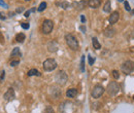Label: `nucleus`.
I'll return each instance as SVG.
<instances>
[{
	"label": "nucleus",
	"instance_id": "obj_1",
	"mask_svg": "<svg viewBox=\"0 0 134 113\" xmlns=\"http://www.w3.org/2000/svg\"><path fill=\"white\" fill-rule=\"evenodd\" d=\"M65 40H66L67 45L72 50H77L79 49V41L72 34H67L65 36Z\"/></svg>",
	"mask_w": 134,
	"mask_h": 113
},
{
	"label": "nucleus",
	"instance_id": "obj_2",
	"mask_svg": "<svg viewBox=\"0 0 134 113\" xmlns=\"http://www.w3.org/2000/svg\"><path fill=\"white\" fill-rule=\"evenodd\" d=\"M121 71H122L124 74H126V75L132 73L134 71V62L131 61V60L125 61V62L123 63V65L121 66Z\"/></svg>",
	"mask_w": 134,
	"mask_h": 113
},
{
	"label": "nucleus",
	"instance_id": "obj_3",
	"mask_svg": "<svg viewBox=\"0 0 134 113\" xmlns=\"http://www.w3.org/2000/svg\"><path fill=\"white\" fill-rule=\"evenodd\" d=\"M55 80H56V83L59 85H65L67 80H68V76H67L66 72L63 70L59 71L55 76Z\"/></svg>",
	"mask_w": 134,
	"mask_h": 113
},
{
	"label": "nucleus",
	"instance_id": "obj_4",
	"mask_svg": "<svg viewBox=\"0 0 134 113\" xmlns=\"http://www.w3.org/2000/svg\"><path fill=\"white\" fill-rule=\"evenodd\" d=\"M120 91V85L117 81H110L106 87V92L109 96H115L117 95Z\"/></svg>",
	"mask_w": 134,
	"mask_h": 113
},
{
	"label": "nucleus",
	"instance_id": "obj_5",
	"mask_svg": "<svg viewBox=\"0 0 134 113\" xmlns=\"http://www.w3.org/2000/svg\"><path fill=\"white\" fill-rule=\"evenodd\" d=\"M53 28H54L53 21H51V20H44L43 21L42 26H41V31L43 34H50L53 31Z\"/></svg>",
	"mask_w": 134,
	"mask_h": 113
},
{
	"label": "nucleus",
	"instance_id": "obj_6",
	"mask_svg": "<svg viewBox=\"0 0 134 113\" xmlns=\"http://www.w3.org/2000/svg\"><path fill=\"white\" fill-rule=\"evenodd\" d=\"M56 68H57V62L54 59H47L43 62V69H44V71L50 72V71L55 70Z\"/></svg>",
	"mask_w": 134,
	"mask_h": 113
},
{
	"label": "nucleus",
	"instance_id": "obj_7",
	"mask_svg": "<svg viewBox=\"0 0 134 113\" xmlns=\"http://www.w3.org/2000/svg\"><path fill=\"white\" fill-rule=\"evenodd\" d=\"M103 93H104V87L100 84H96L91 92V96L94 99H98L103 95Z\"/></svg>",
	"mask_w": 134,
	"mask_h": 113
},
{
	"label": "nucleus",
	"instance_id": "obj_8",
	"mask_svg": "<svg viewBox=\"0 0 134 113\" xmlns=\"http://www.w3.org/2000/svg\"><path fill=\"white\" fill-rule=\"evenodd\" d=\"M88 5V1L86 0H81V1H74L72 3V7L77 10V11H82L86 8V6Z\"/></svg>",
	"mask_w": 134,
	"mask_h": 113
},
{
	"label": "nucleus",
	"instance_id": "obj_9",
	"mask_svg": "<svg viewBox=\"0 0 134 113\" xmlns=\"http://www.w3.org/2000/svg\"><path fill=\"white\" fill-rule=\"evenodd\" d=\"M49 93H50V95L54 99H58V98L61 96V90L57 85H52V86H50Z\"/></svg>",
	"mask_w": 134,
	"mask_h": 113
},
{
	"label": "nucleus",
	"instance_id": "obj_10",
	"mask_svg": "<svg viewBox=\"0 0 134 113\" xmlns=\"http://www.w3.org/2000/svg\"><path fill=\"white\" fill-rule=\"evenodd\" d=\"M3 98H4V100H5V101H13V100H15V98H16L15 90H14L13 87L7 88V91H6V93L4 94Z\"/></svg>",
	"mask_w": 134,
	"mask_h": 113
},
{
	"label": "nucleus",
	"instance_id": "obj_11",
	"mask_svg": "<svg viewBox=\"0 0 134 113\" xmlns=\"http://www.w3.org/2000/svg\"><path fill=\"white\" fill-rule=\"evenodd\" d=\"M47 47H48V50L50 52H56L58 49H59V44L57 41L55 40H51L50 42L47 44Z\"/></svg>",
	"mask_w": 134,
	"mask_h": 113
},
{
	"label": "nucleus",
	"instance_id": "obj_12",
	"mask_svg": "<svg viewBox=\"0 0 134 113\" xmlns=\"http://www.w3.org/2000/svg\"><path fill=\"white\" fill-rule=\"evenodd\" d=\"M103 34H104L105 37L110 38V37H113V36L116 35V29L113 27V25H111V26H108L107 28H105V30H104Z\"/></svg>",
	"mask_w": 134,
	"mask_h": 113
},
{
	"label": "nucleus",
	"instance_id": "obj_13",
	"mask_svg": "<svg viewBox=\"0 0 134 113\" xmlns=\"http://www.w3.org/2000/svg\"><path fill=\"white\" fill-rule=\"evenodd\" d=\"M119 19H120L119 13H118V11H114V13L109 16V17H108V22H109L110 25H114V24H116L118 21H119Z\"/></svg>",
	"mask_w": 134,
	"mask_h": 113
},
{
	"label": "nucleus",
	"instance_id": "obj_14",
	"mask_svg": "<svg viewBox=\"0 0 134 113\" xmlns=\"http://www.w3.org/2000/svg\"><path fill=\"white\" fill-rule=\"evenodd\" d=\"M88 5L91 8H98L101 5V0H88Z\"/></svg>",
	"mask_w": 134,
	"mask_h": 113
},
{
	"label": "nucleus",
	"instance_id": "obj_15",
	"mask_svg": "<svg viewBox=\"0 0 134 113\" xmlns=\"http://www.w3.org/2000/svg\"><path fill=\"white\" fill-rule=\"evenodd\" d=\"M79 92L76 88H68L66 92V96L67 98H75L77 96Z\"/></svg>",
	"mask_w": 134,
	"mask_h": 113
},
{
	"label": "nucleus",
	"instance_id": "obj_16",
	"mask_svg": "<svg viewBox=\"0 0 134 113\" xmlns=\"http://www.w3.org/2000/svg\"><path fill=\"white\" fill-rule=\"evenodd\" d=\"M111 10V3H110V0H106L105 3H104V6H103V11L104 13H110Z\"/></svg>",
	"mask_w": 134,
	"mask_h": 113
},
{
	"label": "nucleus",
	"instance_id": "obj_17",
	"mask_svg": "<svg viewBox=\"0 0 134 113\" xmlns=\"http://www.w3.org/2000/svg\"><path fill=\"white\" fill-rule=\"evenodd\" d=\"M10 57L12 58H16V57H22V52H21V50L19 47H15V49H13V51H12V53H10Z\"/></svg>",
	"mask_w": 134,
	"mask_h": 113
},
{
	"label": "nucleus",
	"instance_id": "obj_18",
	"mask_svg": "<svg viewBox=\"0 0 134 113\" xmlns=\"http://www.w3.org/2000/svg\"><path fill=\"white\" fill-rule=\"evenodd\" d=\"M27 74H28L29 77H31V76H41V73H40L38 70H36V69H31V70H29Z\"/></svg>",
	"mask_w": 134,
	"mask_h": 113
},
{
	"label": "nucleus",
	"instance_id": "obj_19",
	"mask_svg": "<svg viewBox=\"0 0 134 113\" xmlns=\"http://www.w3.org/2000/svg\"><path fill=\"white\" fill-rule=\"evenodd\" d=\"M57 5H59L62 9H67V8H69L70 6H71V4L69 3V2H67V1H62V2H58L57 3Z\"/></svg>",
	"mask_w": 134,
	"mask_h": 113
},
{
	"label": "nucleus",
	"instance_id": "obj_20",
	"mask_svg": "<svg viewBox=\"0 0 134 113\" xmlns=\"http://www.w3.org/2000/svg\"><path fill=\"white\" fill-rule=\"evenodd\" d=\"M92 44H93V47L95 49H101V44L99 43L98 39L96 37H93L92 38Z\"/></svg>",
	"mask_w": 134,
	"mask_h": 113
},
{
	"label": "nucleus",
	"instance_id": "obj_21",
	"mask_svg": "<svg viewBox=\"0 0 134 113\" xmlns=\"http://www.w3.org/2000/svg\"><path fill=\"white\" fill-rule=\"evenodd\" d=\"M25 38H26V36H25L24 33H19L17 36H16V40H17V42H19V43H23L24 40H25Z\"/></svg>",
	"mask_w": 134,
	"mask_h": 113
},
{
	"label": "nucleus",
	"instance_id": "obj_22",
	"mask_svg": "<svg viewBox=\"0 0 134 113\" xmlns=\"http://www.w3.org/2000/svg\"><path fill=\"white\" fill-rule=\"evenodd\" d=\"M47 8V2H41L40 4H39V6H38V8H37V10L39 11V13H41V11H43L44 9Z\"/></svg>",
	"mask_w": 134,
	"mask_h": 113
},
{
	"label": "nucleus",
	"instance_id": "obj_23",
	"mask_svg": "<svg viewBox=\"0 0 134 113\" xmlns=\"http://www.w3.org/2000/svg\"><path fill=\"white\" fill-rule=\"evenodd\" d=\"M80 70H81L82 72H85V56H82L81 65H80Z\"/></svg>",
	"mask_w": 134,
	"mask_h": 113
},
{
	"label": "nucleus",
	"instance_id": "obj_24",
	"mask_svg": "<svg viewBox=\"0 0 134 113\" xmlns=\"http://www.w3.org/2000/svg\"><path fill=\"white\" fill-rule=\"evenodd\" d=\"M124 7H125V9L127 11H131L132 10L131 7H130V5H129V3H128V1H124Z\"/></svg>",
	"mask_w": 134,
	"mask_h": 113
},
{
	"label": "nucleus",
	"instance_id": "obj_25",
	"mask_svg": "<svg viewBox=\"0 0 134 113\" xmlns=\"http://www.w3.org/2000/svg\"><path fill=\"white\" fill-rule=\"evenodd\" d=\"M111 76H113L115 79H118V78L120 77V73L118 72L117 70H114V71L111 72Z\"/></svg>",
	"mask_w": 134,
	"mask_h": 113
},
{
	"label": "nucleus",
	"instance_id": "obj_26",
	"mask_svg": "<svg viewBox=\"0 0 134 113\" xmlns=\"http://www.w3.org/2000/svg\"><path fill=\"white\" fill-rule=\"evenodd\" d=\"M4 78H5V71L1 70L0 71V82H2V81L4 80Z\"/></svg>",
	"mask_w": 134,
	"mask_h": 113
},
{
	"label": "nucleus",
	"instance_id": "obj_27",
	"mask_svg": "<svg viewBox=\"0 0 134 113\" xmlns=\"http://www.w3.org/2000/svg\"><path fill=\"white\" fill-rule=\"evenodd\" d=\"M43 113H55V111H54L53 107H51V106H48V107L46 108V110H44V112H43Z\"/></svg>",
	"mask_w": 134,
	"mask_h": 113
},
{
	"label": "nucleus",
	"instance_id": "obj_28",
	"mask_svg": "<svg viewBox=\"0 0 134 113\" xmlns=\"http://www.w3.org/2000/svg\"><path fill=\"white\" fill-rule=\"evenodd\" d=\"M21 27H22L23 29H25V30H28V29L30 28V25H29L28 23H22V24H21Z\"/></svg>",
	"mask_w": 134,
	"mask_h": 113
},
{
	"label": "nucleus",
	"instance_id": "obj_29",
	"mask_svg": "<svg viewBox=\"0 0 134 113\" xmlns=\"http://www.w3.org/2000/svg\"><path fill=\"white\" fill-rule=\"evenodd\" d=\"M19 64H20V60H14V61L10 62V66H12V67H16V66H18Z\"/></svg>",
	"mask_w": 134,
	"mask_h": 113
},
{
	"label": "nucleus",
	"instance_id": "obj_30",
	"mask_svg": "<svg viewBox=\"0 0 134 113\" xmlns=\"http://www.w3.org/2000/svg\"><path fill=\"white\" fill-rule=\"evenodd\" d=\"M25 10V8L23 7V6H19L17 9H16V14H21V13H23Z\"/></svg>",
	"mask_w": 134,
	"mask_h": 113
},
{
	"label": "nucleus",
	"instance_id": "obj_31",
	"mask_svg": "<svg viewBox=\"0 0 134 113\" xmlns=\"http://www.w3.org/2000/svg\"><path fill=\"white\" fill-rule=\"evenodd\" d=\"M88 60H89V65H93L95 62V59H93L91 56H88Z\"/></svg>",
	"mask_w": 134,
	"mask_h": 113
},
{
	"label": "nucleus",
	"instance_id": "obj_32",
	"mask_svg": "<svg viewBox=\"0 0 134 113\" xmlns=\"http://www.w3.org/2000/svg\"><path fill=\"white\" fill-rule=\"evenodd\" d=\"M32 11H35V8H32L31 10H27V11L25 13V15H24V16H25V17H28V16H30V14H31Z\"/></svg>",
	"mask_w": 134,
	"mask_h": 113
},
{
	"label": "nucleus",
	"instance_id": "obj_33",
	"mask_svg": "<svg viewBox=\"0 0 134 113\" xmlns=\"http://www.w3.org/2000/svg\"><path fill=\"white\" fill-rule=\"evenodd\" d=\"M0 6H2V7H4V8H7V7H8L7 4H6L3 0H0Z\"/></svg>",
	"mask_w": 134,
	"mask_h": 113
},
{
	"label": "nucleus",
	"instance_id": "obj_34",
	"mask_svg": "<svg viewBox=\"0 0 134 113\" xmlns=\"http://www.w3.org/2000/svg\"><path fill=\"white\" fill-rule=\"evenodd\" d=\"M0 19H1V20H5V19H6V16H5L3 13H0Z\"/></svg>",
	"mask_w": 134,
	"mask_h": 113
},
{
	"label": "nucleus",
	"instance_id": "obj_35",
	"mask_svg": "<svg viewBox=\"0 0 134 113\" xmlns=\"http://www.w3.org/2000/svg\"><path fill=\"white\" fill-rule=\"evenodd\" d=\"M81 21H82L83 24H85V23H86V17H85L84 16H81Z\"/></svg>",
	"mask_w": 134,
	"mask_h": 113
},
{
	"label": "nucleus",
	"instance_id": "obj_36",
	"mask_svg": "<svg viewBox=\"0 0 134 113\" xmlns=\"http://www.w3.org/2000/svg\"><path fill=\"white\" fill-rule=\"evenodd\" d=\"M80 29H81L83 32H86V28H85L84 26H81V27H80Z\"/></svg>",
	"mask_w": 134,
	"mask_h": 113
},
{
	"label": "nucleus",
	"instance_id": "obj_37",
	"mask_svg": "<svg viewBox=\"0 0 134 113\" xmlns=\"http://www.w3.org/2000/svg\"><path fill=\"white\" fill-rule=\"evenodd\" d=\"M15 16V13H9V16Z\"/></svg>",
	"mask_w": 134,
	"mask_h": 113
},
{
	"label": "nucleus",
	"instance_id": "obj_38",
	"mask_svg": "<svg viewBox=\"0 0 134 113\" xmlns=\"http://www.w3.org/2000/svg\"><path fill=\"white\" fill-rule=\"evenodd\" d=\"M131 15H132V16H134V9H132V10H131Z\"/></svg>",
	"mask_w": 134,
	"mask_h": 113
},
{
	"label": "nucleus",
	"instance_id": "obj_39",
	"mask_svg": "<svg viewBox=\"0 0 134 113\" xmlns=\"http://www.w3.org/2000/svg\"><path fill=\"white\" fill-rule=\"evenodd\" d=\"M131 36H132V38L134 39V30H133V32H132V35H131Z\"/></svg>",
	"mask_w": 134,
	"mask_h": 113
},
{
	"label": "nucleus",
	"instance_id": "obj_40",
	"mask_svg": "<svg viewBox=\"0 0 134 113\" xmlns=\"http://www.w3.org/2000/svg\"><path fill=\"white\" fill-rule=\"evenodd\" d=\"M25 1H31V0H25Z\"/></svg>",
	"mask_w": 134,
	"mask_h": 113
},
{
	"label": "nucleus",
	"instance_id": "obj_41",
	"mask_svg": "<svg viewBox=\"0 0 134 113\" xmlns=\"http://www.w3.org/2000/svg\"><path fill=\"white\" fill-rule=\"evenodd\" d=\"M133 99H134V96H133Z\"/></svg>",
	"mask_w": 134,
	"mask_h": 113
}]
</instances>
